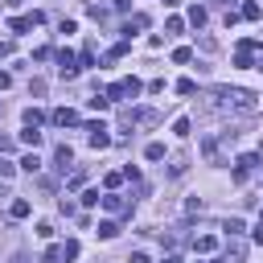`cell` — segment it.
I'll use <instances>...</instances> for the list:
<instances>
[{
  "instance_id": "1",
  "label": "cell",
  "mask_w": 263,
  "mask_h": 263,
  "mask_svg": "<svg viewBox=\"0 0 263 263\" xmlns=\"http://www.w3.org/2000/svg\"><path fill=\"white\" fill-rule=\"evenodd\" d=\"M144 86H140V78H119V82H111L107 86V103H123V99H136Z\"/></svg>"
},
{
  "instance_id": "2",
  "label": "cell",
  "mask_w": 263,
  "mask_h": 263,
  "mask_svg": "<svg viewBox=\"0 0 263 263\" xmlns=\"http://www.w3.org/2000/svg\"><path fill=\"white\" fill-rule=\"evenodd\" d=\"M255 168H259V152H242V156L234 160V181L242 185V181H247V177H251Z\"/></svg>"
},
{
  "instance_id": "3",
  "label": "cell",
  "mask_w": 263,
  "mask_h": 263,
  "mask_svg": "<svg viewBox=\"0 0 263 263\" xmlns=\"http://www.w3.org/2000/svg\"><path fill=\"white\" fill-rule=\"evenodd\" d=\"M86 140H90V148H107L111 144V132H107V123H86Z\"/></svg>"
},
{
  "instance_id": "4",
  "label": "cell",
  "mask_w": 263,
  "mask_h": 263,
  "mask_svg": "<svg viewBox=\"0 0 263 263\" xmlns=\"http://www.w3.org/2000/svg\"><path fill=\"white\" fill-rule=\"evenodd\" d=\"M33 25H41V12H29V16H12V21H8V29H12V33H29Z\"/></svg>"
},
{
  "instance_id": "5",
  "label": "cell",
  "mask_w": 263,
  "mask_h": 263,
  "mask_svg": "<svg viewBox=\"0 0 263 263\" xmlns=\"http://www.w3.org/2000/svg\"><path fill=\"white\" fill-rule=\"evenodd\" d=\"M58 70H62V78H78V62H74V53H70V49H62V53H58Z\"/></svg>"
},
{
  "instance_id": "6",
  "label": "cell",
  "mask_w": 263,
  "mask_h": 263,
  "mask_svg": "<svg viewBox=\"0 0 263 263\" xmlns=\"http://www.w3.org/2000/svg\"><path fill=\"white\" fill-rule=\"evenodd\" d=\"M226 99H230L238 111H251V107H255V95H251V90H226Z\"/></svg>"
},
{
  "instance_id": "7",
  "label": "cell",
  "mask_w": 263,
  "mask_h": 263,
  "mask_svg": "<svg viewBox=\"0 0 263 263\" xmlns=\"http://www.w3.org/2000/svg\"><path fill=\"white\" fill-rule=\"evenodd\" d=\"M53 123H58V127H74V123H78V111H74V107H58V111H53Z\"/></svg>"
},
{
  "instance_id": "8",
  "label": "cell",
  "mask_w": 263,
  "mask_h": 263,
  "mask_svg": "<svg viewBox=\"0 0 263 263\" xmlns=\"http://www.w3.org/2000/svg\"><path fill=\"white\" fill-rule=\"evenodd\" d=\"M53 160H58V168L66 173V168L74 164V148H70V144H58V148H53Z\"/></svg>"
},
{
  "instance_id": "9",
  "label": "cell",
  "mask_w": 263,
  "mask_h": 263,
  "mask_svg": "<svg viewBox=\"0 0 263 263\" xmlns=\"http://www.w3.org/2000/svg\"><path fill=\"white\" fill-rule=\"evenodd\" d=\"M99 201H103V205H107V210H111V214H123V210H127V201H123V197H119V193H103V197H99Z\"/></svg>"
},
{
  "instance_id": "10",
  "label": "cell",
  "mask_w": 263,
  "mask_h": 263,
  "mask_svg": "<svg viewBox=\"0 0 263 263\" xmlns=\"http://www.w3.org/2000/svg\"><path fill=\"white\" fill-rule=\"evenodd\" d=\"M8 214H12V218H16V222H21V218H29V214H33V205H29V201H25V197H16V201H12V210H8Z\"/></svg>"
},
{
  "instance_id": "11",
  "label": "cell",
  "mask_w": 263,
  "mask_h": 263,
  "mask_svg": "<svg viewBox=\"0 0 263 263\" xmlns=\"http://www.w3.org/2000/svg\"><path fill=\"white\" fill-rule=\"evenodd\" d=\"M214 247H218V238H214V234H201V238H193V251H201V255H210Z\"/></svg>"
},
{
  "instance_id": "12",
  "label": "cell",
  "mask_w": 263,
  "mask_h": 263,
  "mask_svg": "<svg viewBox=\"0 0 263 263\" xmlns=\"http://www.w3.org/2000/svg\"><path fill=\"white\" fill-rule=\"evenodd\" d=\"M41 123H45V115L37 107H25V127H41Z\"/></svg>"
},
{
  "instance_id": "13",
  "label": "cell",
  "mask_w": 263,
  "mask_h": 263,
  "mask_svg": "<svg viewBox=\"0 0 263 263\" xmlns=\"http://www.w3.org/2000/svg\"><path fill=\"white\" fill-rule=\"evenodd\" d=\"M21 144H25V148H37V144H41V132H37V127H25V132H21Z\"/></svg>"
},
{
  "instance_id": "14",
  "label": "cell",
  "mask_w": 263,
  "mask_h": 263,
  "mask_svg": "<svg viewBox=\"0 0 263 263\" xmlns=\"http://www.w3.org/2000/svg\"><path fill=\"white\" fill-rule=\"evenodd\" d=\"M21 168H25V173H37V168H41V156H37V152H25V156H21Z\"/></svg>"
},
{
  "instance_id": "15",
  "label": "cell",
  "mask_w": 263,
  "mask_h": 263,
  "mask_svg": "<svg viewBox=\"0 0 263 263\" xmlns=\"http://www.w3.org/2000/svg\"><path fill=\"white\" fill-rule=\"evenodd\" d=\"M238 16H247V21H259V16H263V8H259V4H255V0H247V4H242V12H238Z\"/></svg>"
},
{
  "instance_id": "16",
  "label": "cell",
  "mask_w": 263,
  "mask_h": 263,
  "mask_svg": "<svg viewBox=\"0 0 263 263\" xmlns=\"http://www.w3.org/2000/svg\"><path fill=\"white\" fill-rule=\"evenodd\" d=\"M189 127H193V123H189L185 115H177V119H173V136H181V140H185V136H189Z\"/></svg>"
},
{
  "instance_id": "17",
  "label": "cell",
  "mask_w": 263,
  "mask_h": 263,
  "mask_svg": "<svg viewBox=\"0 0 263 263\" xmlns=\"http://www.w3.org/2000/svg\"><path fill=\"white\" fill-rule=\"evenodd\" d=\"M144 156H148V160H164V144H160V140H152V144L144 148Z\"/></svg>"
},
{
  "instance_id": "18",
  "label": "cell",
  "mask_w": 263,
  "mask_h": 263,
  "mask_svg": "<svg viewBox=\"0 0 263 263\" xmlns=\"http://www.w3.org/2000/svg\"><path fill=\"white\" fill-rule=\"evenodd\" d=\"M95 234H99V238H115V234H119V226L107 218V222H99V230H95Z\"/></svg>"
},
{
  "instance_id": "19",
  "label": "cell",
  "mask_w": 263,
  "mask_h": 263,
  "mask_svg": "<svg viewBox=\"0 0 263 263\" xmlns=\"http://www.w3.org/2000/svg\"><path fill=\"white\" fill-rule=\"evenodd\" d=\"M189 25H197V29L205 25V8H201V4H193V8H189Z\"/></svg>"
},
{
  "instance_id": "20",
  "label": "cell",
  "mask_w": 263,
  "mask_h": 263,
  "mask_svg": "<svg viewBox=\"0 0 263 263\" xmlns=\"http://www.w3.org/2000/svg\"><path fill=\"white\" fill-rule=\"evenodd\" d=\"M189 58H193V49H189V45H177V49H173V62H177V66H185Z\"/></svg>"
},
{
  "instance_id": "21",
  "label": "cell",
  "mask_w": 263,
  "mask_h": 263,
  "mask_svg": "<svg viewBox=\"0 0 263 263\" xmlns=\"http://www.w3.org/2000/svg\"><path fill=\"white\" fill-rule=\"evenodd\" d=\"M193 90H197L193 78H181V82H177V95H193Z\"/></svg>"
},
{
  "instance_id": "22",
  "label": "cell",
  "mask_w": 263,
  "mask_h": 263,
  "mask_svg": "<svg viewBox=\"0 0 263 263\" xmlns=\"http://www.w3.org/2000/svg\"><path fill=\"white\" fill-rule=\"evenodd\" d=\"M247 226H242V218H226V234H242Z\"/></svg>"
},
{
  "instance_id": "23",
  "label": "cell",
  "mask_w": 263,
  "mask_h": 263,
  "mask_svg": "<svg viewBox=\"0 0 263 263\" xmlns=\"http://www.w3.org/2000/svg\"><path fill=\"white\" fill-rule=\"evenodd\" d=\"M62 259H78V242H74V238L62 242Z\"/></svg>"
},
{
  "instance_id": "24",
  "label": "cell",
  "mask_w": 263,
  "mask_h": 263,
  "mask_svg": "<svg viewBox=\"0 0 263 263\" xmlns=\"http://www.w3.org/2000/svg\"><path fill=\"white\" fill-rule=\"evenodd\" d=\"M107 107H111L107 95H95V99H90V111H107Z\"/></svg>"
},
{
  "instance_id": "25",
  "label": "cell",
  "mask_w": 263,
  "mask_h": 263,
  "mask_svg": "<svg viewBox=\"0 0 263 263\" xmlns=\"http://www.w3.org/2000/svg\"><path fill=\"white\" fill-rule=\"evenodd\" d=\"M37 238H53V222H37Z\"/></svg>"
},
{
  "instance_id": "26",
  "label": "cell",
  "mask_w": 263,
  "mask_h": 263,
  "mask_svg": "<svg viewBox=\"0 0 263 263\" xmlns=\"http://www.w3.org/2000/svg\"><path fill=\"white\" fill-rule=\"evenodd\" d=\"M251 238H255V242H263V214L255 218V226H251Z\"/></svg>"
},
{
  "instance_id": "27",
  "label": "cell",
  "mask_w": 263,
  "mask_h": 263,
  "mask_svg": "<svg viewBox=\"0 0 263 263\" xmlns=\"http://www.w3.org/2000/svg\"><path fill=\"white\" fill-rule=\"evenodd\" d=\"M164 29H168V33H181V29H185V21H181V16H168V25H164Z\"/></svg>"
},
{
  "instance_id": "28",
  "label": "cell",
  "mask_w": 263,
  "mask_h": 263,
  "mask_svg": "<svg viewBox=\"0 0 263 263\" xmlns=\"http://www.w3.org/2000/svg\"><path fill=\"white\" fill-rule=\"evenodd\" d=\"M45 263H62V247H49L45 251Z\"/></svg>"
},
{
  "instance_id": "29",
  "label": "cell",
  "mask_w": 263,
  "mask_h": 263,
  "mask_svg": "<svg viewBox=\"0 0 263 263\" xmlns=\"http://www.w3.org/2000/svg\"><path fill=\"white\" fill-rule=\"evenodd\" d=\"M12 173H16V164H12V160H0V177H4V181H8V177H12Z\"/></svg>"
},
{
  "instance_id": "30",
  "label": "cell",
  "mask_w": 263,
  "mask_h": 263,
  "mask_svg": "<svg viewBox=\"0 0 263 263\" xmlns=\"http://www.w3.org/2000/svg\"><path fill=\"white\" fill-rule=\"evenodd\" d=\"M127 263H152V255H148V251H132V259H127Z\"/></svg>"
},
{
  "instance_id": "31",
  "label": "cell",
  "mask_w": 263,
  "mask_h": 263,
  "mask_svg": "<svg viewBox=\"0 0 263 263\" xmlns=\"http://www.w3.org/2000/svg\"><path fill=\"white\" fill-rule=\"evenodd\" d=\"M8 86H12V74H8V70H0V90H8Z\"/></svg>"
},
{
  "instance_id": "32",
  "label": "cell",
  "mask_w": 263,
  "mask_h": 263,
  "mask_svg": "<svg viewBox=\"0 0 263 263\" xmlns=\"http://www.w3.org/2000/svg\"><path fill=\"white\" fill-rule=\"evenodd\" d=\"M160 263H185V259H181V255H164Z\"/></svg>"
},
{
  "instance_id": "33",
  "label": "cell",
  "mask_w": 263,
  "mask_h": 263,
  "mask_svg": "<svg viewBox=\"0 0 263 263\" xmlns=\"http://www.w3.org/2000/svg\"><path fill=\"white\" fill-rule=\"evenodd\" d=\"M173 4H181V0H164V8H173Z\"/></svg>"
},
{
  "instance_id": "34",
  "label": "cell",
  "mask_w": 263,
  "mask_h": 263,
  "mask_svg": "<svg viewBox=\"0 0 263 263\" xmlns=\"http://www.w3.org/2000/svg\"><path fill=\"white\" fill-rule=\"evenodd\" d=\"M255 70H259V74H263V58H259V62H255Z\"/></svg>"
},
{
  "instance_id": "35",
  "label": "cell",
  "mask_w": 263,
  "mask_h": 263,
  "mask_svg": "<svg viewBox=\"0 0 263 263\" xmlns=\"http://www.w3.org/2000/svg\"><path fill=\"white\" fill-rule=\"evenodd\" d=\"M201 263H222V259H201Z\"/></svg>"
},
{
  "instance_id": "36",
  "label": "cell",
  "mask_w": 263,
  "mask_h": 263,
  "mask_svg": "<svg viewBox=\"0 0 263 263\" xmlns=\"http://www.w3.org/2000/svg\"><path fill=\"white\" fill-rule=\"evenodd\" d=\"M0 144H4V136H0Z\"/></svg>"
}]
</instances>
